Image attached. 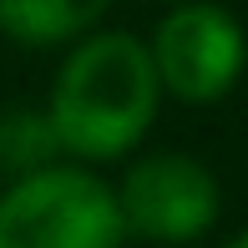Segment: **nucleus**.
Listing matches in <instances>:
<instances>
[{
	"label": "nucleus",
	"instance_id": "nucleus-1",
	"mask_svg": "<svg viewBox=\"0 0 248 248\" xmlns=\"http://www.w3.org/2000/svg\"><path fill=\"white\" fill-rule=\"evenodd\" d=\"M157 86L147 41L127 31H86L71 41L61 71H56L46 117L56 127L61 152L86 162L127 157L157 122Z\"/></svg>",
	"mask_w": 248,
	"mask_h": 248
},
{
	"label": "nucleus",
	"instance_id": "nucleus-2",
	"mask_svg": "<svg viewBox=\"0 0 248 248\" xmlns=\"http://www.w3.org/2000/svg\"><path fill=\"white\" fill-rule=\"evenodd\" d=\"M111 187L76 162L10 177L0 187V248H122Z\"/></svg>",
	"mask_w": 248,
	"mask_h": 248
},
{
	"label": "nucleus",
	"instance_id": "nucleus-3",
	"mask_svg": "<svg viewBox=\"0 0 248 248\" xmlns=\"http://www.w3.org/2000/svg\"><path fill=\"white\" fill-rule=\"evenodd\" d=\"M147 56L162 96L183 101V107H213L238 86L248 66V36L213 0H177L157 20Z\"/></svg>",
	"mask_w": 248,
	"mask_h": 248
},
{
	"label": "nucleus",
	"instance_id": "nucleus-4",
	"mask_svg": "<svg viewBox=\"0 0 248 248\" xmlns=\"http://www.w3.org/2000/svg\"><path fill=\"white\" fill-rule=\"evenodd\" d=\"M111 198L122 233L142 243H198L218 218V183L187 152H152L132 162Z\"/></svg>",
	"mask_w": 248,
	"mask_h": 248
},
{
	"label": "nucleus",
	"instance_id": "nucleus-5",
	"mask_svg": "<svg viewBox=\"0 0 248 248\" xmlns=\"http://www.w3.org/2000/svg\"><path fill=\"white\" fill-rule=\"evenodd\" d=\"M111 10V0H0V31L20 46H71Z\"/></svg>",
	"mask_w": 248,
	"mask_h": 248
},
{
	"label": "nucleus",
	"instance_id": "nucleus-6",
	"mask_svg": "<svg viewBox=\"0 0 248 248\" xmlns=\"http://www.w3.org/2000/svg\"><path fill=\"white\" fill-rule=\"evenodd\" d=\"M61 157V142H56V127L46 111H31V107H16V111H0V177H26V172H41Z\"/></svg>",
	"mask_w": 248,
	"mask_h": 248
},
{
	"label": "nucleus",
	"instance_id": "nucleus-7",
	"mask_svg": "<svg viewBox=\"0 0 248 248\" xmlns=\"http://www.w3.org/2000/svg\"><path fill=\"white\" fill-rule=\"evenodd\" d=\"M223 248H248V228H243V233H238L233 243H223Z\"/></svg>",
	"mask_w": 248,
	"mask_h": 248
}]
</instances>
